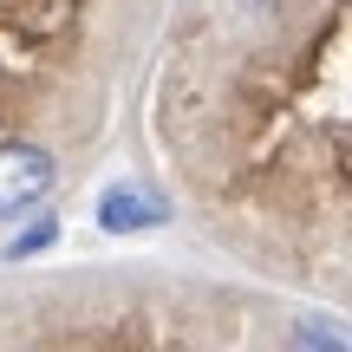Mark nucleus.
Masks as SVG:
<instances>
[{"label":"nucleus","mask_w":352,"mask_h":352,"mask_svg":"<svg viewBox=\"0 0 352 352\" xmlns=\"http://www.w3.org/2000/svg\"><path fill=\"white\" fill-rule=\"evenodd\" d=\"M52 176H59V164H52L39 144H0V222L39 209V196L52 189Z\"/></svg>","instance_id":"f257e3e1"},{"label":"nucleus","mask_w":352,"mask_h":352,"mask_svg":"<svg viewBox=\"0 0 352 352\" xmlns=\"http://www.w3.org/2000/svg\"><path fill=\"white\" fill-rule=\"evenodd\" d=\"M170 222V202L151 196V189H111V196L98 202V228L104 235H138V228H157Z\"/></svg>","instance_id":"f03ea898"},{"label":"nucleus","mask_w":352,"mask_h":352,"mask_svg":"<svg viewBox=\"0 0 352 352\" xmlns=\"http://www.w3.org/2000/svg\"><path fill=\"white\" fill-rule=\"evenodd\" d=\"M52 241H59V222H52V215H39V222H33V228H26V235H20V241L7 248V261H26V254L52 248Z\"/></svg>","instance_id":"7ed1b4c3"}]
</instances>
